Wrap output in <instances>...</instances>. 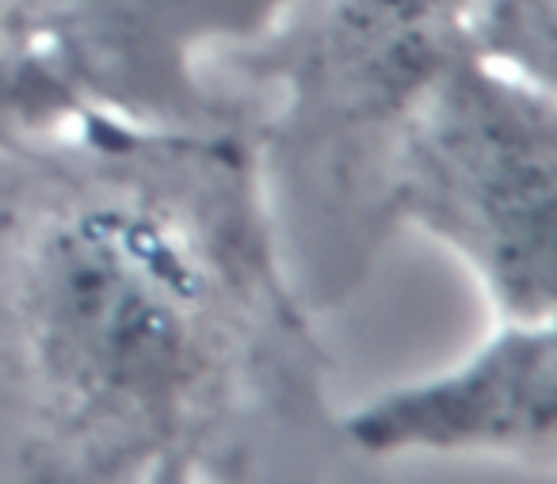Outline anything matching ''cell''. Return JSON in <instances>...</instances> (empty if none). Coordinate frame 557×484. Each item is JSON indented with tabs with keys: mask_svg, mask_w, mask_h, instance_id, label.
I'll return each mask as SVG.
<instances>
[{
	"mask_svg": "<svg viewBox=\"0 0 557 484\" xmlns=\"http://www.w3.org/2000/svg\"><path fill=\"white\" fill-rule=\"evenodd\" d=\"M313 321L252 134L85 108L0 153V484H389Z\"/></svg>",
	"mask_w": 557,
	"mask_h": 484,
	"instance_id": "1",
	"label": "cell"
},
{
	"mask_svg": "<svg viewBox=\"0 0 557 484\" xmlns=\"http://www.w3.org/2000/svg\"><path fill=\"white\" fill-rule=\"evenodd\" d=\"M473 0H287L207 62L268 103L256 169L278 256L313 317L348 306L397 222L389 164L405 119L462 42Z\"/></svg>",
	"mask_w": 557,
	"mask_h": 484,
	"instance_id": "2",
	"label": "cell"
},
{
	"mask_svg": "<svg viewBox=\"0 0 557 484\" xmlns=\"http://www.w3.org/2000/svg\"><path fill=\"white\" fill-rule=\"evenodd\" d=\"M397 229L435 237L504 321L557 306V92L493 70L466 47L417 100L389 164Z\"/></svg>",
	"mask_w": 557,
	"mask_h": 484,
	"instance_id": "3",
	"label": "cell"
},
{
	"mask_svg": "<svg viewBox=\"0 0 557 484\" xmlns=\"http://www.w3.org/2000/svg\"><path fill=\"white\" fill-rule=\"evenodd\" d=\"M363 458L405 454L500 458L554 473L557 461V324L504 321L462 362L401 382L341 412Z\"/></svg>",
	"mask_w": 557,
	"mask_h": 484,
	"instance_id": "4",
	"label": "cell"
},
{
	"mask_svg": "<svg viewBox=\"0 0 557 484\" xmlns=\"http://www.w3.org/2000/svg\"><path fill=\"white\" fill-rule=\"evenodd\" d=\"M462 42L493 70L557 92V0H473Z\"/></svg>",
	"mask_w": 557,
	"mask_h": 484,
	"instance_id": "5",
	"label": "cell"
},
{
	"mask_svg": "<svg viewBox=\"0 0 557 484\" xmlns=\"http://www.w3.org/2000/svg\"><path fill=\"white\" fill-rule=\"evenodd\" d=\"M81 111L85 100L47 58L0 47V153L16 141L70 123Z\"/></svg>",
	"mask_w": 557,
	"mask_h": 484,
	"instance_id": "6",
	"label": "cell"
},
{
	"mask_svg": "<svg viewBox=\"0 0 557 484\" xmlns=\"http://www.w3.org/2000/svg\"><path fill=\"white\" fill-rule=\"evenodd\" d=\"M138 484H199V476H195V469L184 458H164Z\"/></svg>",
	"mask_w": 557,
	"mask_h": 484,
	"instance_id": "7",
	"label": "cell"
},
{
	"mask_svg": "<svg viewBox=\"0 0 557 484\" xmlns=\"http://www.w3.org/2000/svg\"><path fill=\"white\" fill-rule=\"evenodd\" d=\"M9 9H12V0H0V20L9 16Z\"/></svg>",
	"mask_w": 557,
	"mask_h": 484,
	"instance_id": "8",
	"label": "cell"
}]
</instances>
